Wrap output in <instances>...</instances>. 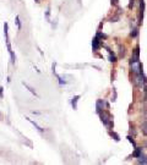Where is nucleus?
I'll return each instance as SVG.
<instances>
[{"mask_svg": "<svg viewBox=\"0 0 147 165\" xmlns=\"http://www.w3.org/2000/svg\"><path fill=\"white\" fill-rule=\"evenodd\" d=\"M136 61H140V47H138V45L134 49V54H132V56H131L130 64L136 62Z\"/></svg>", "mask_w": 147, "mask_h": 165, "instance_id": "1", "label": "nucleus"}, {"mask_svg": "<svg viewBox=\"0 0 147 165\" xmlns=\"http://www.w3.org/2000/svg\"><path fill=\"white\" fill-rule=\"evenodd\" d=\"M143 12H145V1L143 0H140V23L143 18Z\"/></svg>", "mask_w": 147, "mask_h": 165, "instance_id": "2", "label": "nucleus"}, {"mask_svg": "<svg viewBox=\"0 0 147 165\" xmlns=\"http://www.w3.org/2000/svg\"><path fill=\"white\" fill-rule=\"evenodd\" d=\"M99 45H101V44H99V38L96 35V37L93 38V40H92V48H93L94 52H97V50H98Z\"/></svg>", "mask_w": 147, "mask_h": 165, "instance_id": "3", "label": "nucleus"}, {"mask_svg": "<svg viewBox=\"0 0 147 165\" xmlns=\"http://www.w3.org/2000/svg\"><path fill=\"white\" fill-rule=\"evenodd\" d=\"M78 99H80V96H75V97L72 98V100H71V105H72L74 109H77V102H78Z\"/></svg>", "mask_w": 147, "mask_h": 165, "instance_id": "4", "label": "nucleus"}, {"mask_svg": "<svg viewBox=\"0 0 147 165\" xmlns=\"http://www.w3.org/2000/svg\"><path fill=\"white\" fill-rule=\"evenodd\" d=\"M137 34H138V28H137V27H131V32H130V35H131V37L135 38Z\"/></svg>", "mask_w": 147, "mask_h": 165, "instance_id": "5", "label": "nucleus"}, {"mask_svg": "<svg viewBox=\"0 0 147 165\" xmlns=\"http://www.w3.org/2000/svg\"><path fill=\"white\" fill-rule=\"evenodd\" d=\"M107 50H108V53H109V61L110 62H115L116 61V56L112 53V50H109L108 48H107Z\"/></svg>", "mask_w": 147, "mask_h": 165, "instance_id": "6", "label": "nucleus"}, {"mask_svg": "<svg viewBox=\"0 0 147 165\" xmlns=\"http://www.w3.org/2000/svg\"><path fill=\"white\" fill-rule=\"evenodd\" d=\"M141 154H142V148L136 147V148H135V152H134V154H132V155H134L135 158H138Z\"/></svg>", "mask_w": 147, "mask_h": 165, "instance_id": "7", "label": "nucleus"}, {"mask_svg": "<svg viewBox=\"0 0 147 165\" xmlns=\"http://www.w3.org/2000/svg\"><path fill=\"white\" fill-rule=\"evenodd\" d=\"M26 119H27V120L29 121V122H31V124H32V125H33V126H34V127L37 128V130H38V131H41V132L43 131V128H42V127H41V126H39L38 124H37V122H34V121H32V120L29 119V117H26Z\"/></svg>", "mask_w": 147, "mask_h": 165, "instance_id": "8", "label": "nucleus"}, {"mask_svg": "<svg viewBox=\"0 0 147 165\" xmlns=\"http://www.w3.org/2000/svg\"><path fill=\"white\" fill-rule=\"evenodd\" d=\"M22 84H23V86H25V87H26V88H27V89H28L29 92H31V93H32V94H34L36 97H38V96H37V93H36V91H34V89H33V88L31 87V86H28V84H27L26 82H22Z\"/></svg>", "mask_w": 147, "mask_h": 165, "instance_id": "9", "label": "nucleus"}, {"mask_svg": "<svg viewBox=\"0 0 147 165\" xmlns=\"http://www.w3.org/2000/svg\"><path fill=\"white\" fill-rule=\"evenodd\" d=\"M4 33H5V40H6V43H10L9 42V34H7V23L6 22L4 23Z\"/></svg>", "mask_w": 147, "mask_h": 165, "instance_id": "10", "label": "nucleus"}, {"mask_svg": "<svg viewBox=\"0 0 147 165\" xmlns=\"http://www.w3.org/2000/svg\"><path fill=\"white\" fill-rule=\"evenodd\" d=\"M141 130H142V133L147 136V120H145L142 122V126H141Z\"/></svg>", "mask_w": 147, "mask_h": 165, "instance_id": "11", "label": "nucleus"}, {"mask_svg": "<svg viewBox=\"0 0 147 165\" xmlns=\"http://www.w3.org/2000/svg\"><path fill=\"white\" fill-rule=\"evenodd\" d=\"M109 135L112 136V137H113V138H114L116 142H119V141H120V137H119V136H118L115 132H109Z\"/></svg>", "mask_w": 147, "mask_h": 165, "instance_id": "12", "label": "nucleus"}, {"mask_svg": "<svg viewBox=\"0 0 147 165\" xmlns=\"http://www.w3.org/2000/svg\"><path fill=\"white\" fill-rule=\"evenodd\" d=\"M126 138L129 139V142H130V143H132V146H134V148H136V144H135V141H134V138H132L131 136H128Z\"/></svg>", "mask_w": 147, "mask_h": 165, "instance_id": "13", "label": "nucleus"}, {"mask_svg": "<svg viewBox=\"0 0 147 165\" xmlns=\"http://www.w3.org/2000/svg\"><path fill=\"white\" fill-rule=\"evenodd\" d=\"M16 25H17V28H18V30H21V23H20V18H18V16H16Z\"/></svg>", "mask_w": 147, "mask_h": 165, "instance_id": "14", "label": "nucleus"}, {"mask_svg": "<svg viewBox=\"0 0 147 165\" xmlns=\"http://www.w3.org/2000/svg\"><path fill=\"white\" fill-rule=\"evenodd\" d=\"M96 35H97V37H98V38H107V35H106V34H102L101 32H98V33H97V34H96Z\"/></svg>", "mask_w": 147, "mask_h": 165, "instance_id": "15", "label": "nucleus"}, {"mask_svg": "<svg viewBox=\"0 0 147 165\" xmlns=\"http://www.w3.org/2000/svg\"><path fill=\"white\" fill-rule=\"evenodd\" d=\"M3 91H4V88L0 87V98H3Z\"/></svg>", "mask_w": 147, "mask_h": 165, "instance_id": "16", "label": "nucleus"}]
</instances>
